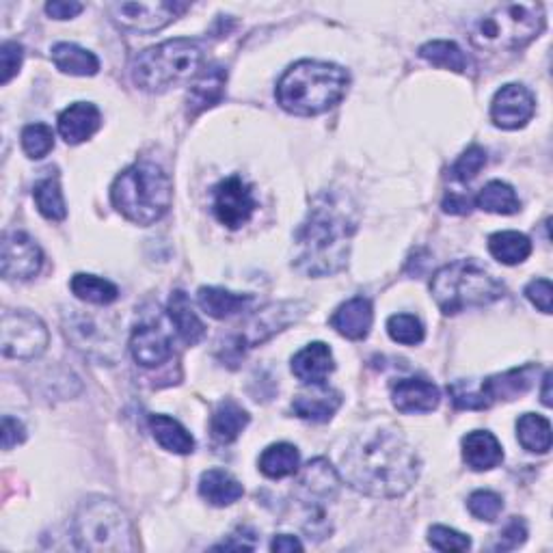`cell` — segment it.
Returning a JSON list of instances; mask_svg holds the SVG:
<instances>
[{"label": "cell", "mask_w": 553, "mask_h": 553, "mask_svg": "<svg viewBox=\"0 0 553 553\" xmlns=\"http://www.w3.org/2000/svg\"><path fill=\"white\" fill-rule=\"evenodd\" d=\"M357 234L353 199L337 191H322L294 236V268L307 277H327L346 268Z\"/></svg>", "instance_id": "1"}, {"label": "cell", "mask_w": 553, "mask_h": 553, "mask_svg": "<svg viewBox=\"0 0 553 553\" xmlns=\"http://www.w3.org/2000/svg\"><path fill=\"white\" fill-rule=\"evenodd\" d=\"M420 469V456L413 445L394 430L361 435L342 456V478L368 497L404 495L420 478Z\"/></svg>", "instance_id": "2"}, {"label": "cell", "mask_w": 553, "mask_h": 553, "mask_svg": "<svg viewBox=\"0 0 553 553\" xmlns=\"http://www.w3.org/2000/svg\"><path fill=\"white\" fill-rule=\"evenodd\" d=\"M350 85L344 67L325 61H299L290 65L277 83V102L283 111L299 117H316L340 104Z\"/></svg>", "instance_id": "3"}, {"label": "cell", "mask_w": 553, "mask_h": 553, "mask_svg": "<svg viewBox=\"0 0 553 553\" xmlns=\"http://www.w3.org/2000/svg\"><path fill=\"white\" fill-rule=\"evenodd\" d=\"M111 201L121 217L137 225H152L169 212L173 184L163 167L143 160L117 175Z\"/></svg>", "instance_id": "4"}, {"label": "cell", "mask_w": 553, "mask_h": 553, "mask_svg": "<svg viewBox=\"0 0 553 553\" xmlns=\"http://www.w3.org/2000/svg\"><path fill=\"white\" fill-rule=\"evenodd\" d=\"M430 292L445 316H456L499 301L506 288L476 260H456L433 275Z\"/></svg>", "instance_id": "5"}, {"label": "cell", "mask_w": 553, "mask_h": 553, "mask_svg": "<svg viewBox=\"0 0 553 553\" xmlns=\"http://www.w3.org/2000/svg\"><path fill=\"white\" fill-rule=\"evenodd\" d=\"M545 29L541 3L499 5L469 26V42L487 52H515L528 46Z\"/></svg>", "instance_id": "6"}, {"label": "cell", "mask_w": 553, "mask_h": 553, "mask_svg": "<svg viewBox=\"0 0 553 553\" xmlns=\"http://www.w3.org/2000/svg\"><path fill=\"white\" fill-rule=\"evenodd\" d=\"M201 63H204L201 44L195 39L178 37L139 52L132 59L130 76L132 83L143 91L160 93L197 76Z\"/></svg>", "instance_id": "7"}, {"label": "cell", "mask_w": 553, "mask_h": 553, "mask_svg": "<svg viewBox=\"0 0 553 553\" xmlns=\"http://www.w3.org/2000/svg\"><path fill=\"white\" fill-rule=\"evenodd\" d=\"M72 532L76 547L83 551H134L130 517L115 499L89 497L78 506Z\"/></svg>", "instance_id": "8"}, {"label": "cell", "mask_w": 553, "mask_h": 553, "mask_svg": "<svg viewBox=\"0 0 553 553\" xmlns=\"http://www.w3.org/2000/svg\"><path fill=\"white\" fill-rule=\"evenodd\" d=\"M340 493V476L331 467L327 458H314L309 461L299 474L294 487V497L299 499L305 508V532L314 541H322L331 534V523L327 517V504Z\"/></svg>", "instance_id": "9"}, {"label": "cell", "mask_w": 553, "mask_h": 553, "mask_svg": "<svg viewBox=\"0 0 553 553\" xmlns=\"http://www.w3.org/2000/svg\"><path fill=\"white\" fill-rule=\"evenodd\" d=\"M303 309V303H275L264 307L262 312H255L245 325L236 327L238 331L229 337L227 346H223V359L238 361L240 355H245V350L271 340L275 333L299 320L305 314Z\"/></svg>", "instance_id": "10"}, {"label": "cell", "mask_w": 553, "mask_h": 553, "mask_svg": "<svg viewBox=\"0 0 553 553\" xmlns=\"http://www.w3.org/2000/svg\"><path fill=\"white\" fill-rule=\"evenodd\" d=\"M50 342L48 329L42 318L18 309V312L3 314V329H0V346L9 359H37L46 353Z\"/></svg>", "instance_id": "11"}, {"label": "cell", "mask_w": 553, "mask_h": 553, "mask_svg": "<svg viewBox=\"0 0 553 553\" xmlns=\"http://www.w3.org/2000/svg\"><path fill=\"white\" fill-rule=\"evenodd\" d=\"M188 9L186 3H171V0H158V3H115L109 7L111 18L117 26L134 33H156L165 29L175 18Z\"/></svg>", "instance_id": "12"}, {"label": "cell", "mask_w": 553, "mask_h": 553, "mask_svg": "<svg viewBox=\"0 0 553 553\" xmlns=\"http://www.w3.org/2000/svg\"><path fill=\"white\" fill-rule=\"evenodd\" d=\"M258 201H255L253 188L240 178V175H232L214 188L212 210L214 217L219 219L221 225L229 229H240L247 225L253 217Z\"/></svg>", "instance_id": "13"}, {"label": "cell", "mask_w": 553, "mask_h": 553, "mask_svg": "<svg viewBox=\"0 0 553 553\" xmlns=\"http://www.w3.org/2000/svg\"><path fill=\"white\" fill-rule=\"evenodd\" d=\"M44 266V253L24 232H9L0 247V271L9 281H29Z\"/></svg>", "instance_id": "14"}, {"label": "cell", "mask_w": 553, "mask_h": 553, "mask_svg": "<svg viewBox=\"0 0 553 553\" xmlns=\"http://www.w3.org/2000/svg\"><path fill=\"white\" fill-rule=\"evenodd\" d=\"M536 100L534 93L517 83L504 85L495 93L491 102V119L502 130H519L534 117Z\"/></svg>", "instance_id": "15"}, {"label": "cell", "mask_w": 553, "mask_h": 553, "mask_svg": "<svg viewBox=\"0 0 553 553\" xmlns=\"http://www.w3.org/2000/svg\"><path fill=\"white\" fill-rule=\"evenodd\" d=\"M227 83V70L223 65H208L195 76V83L188 89L186 113L188 117H197L204 111L219 104Z\"/></svg>", "instance_id": "16"}, {"label": "cell", "mask_w": 553, "mask_h": 553, "mask_svg": "<svg viewBox=\"0 0 553 553\" xmlns=\"http://www.w3.org/2000/svg\"><path fill=\"white\" fill-rule=\"evenodd\" d=\"M391 402L400 413H430L439 407L441 394L435 383L426 379H402L391 387Z\"/></svg>", "instance_id": "17"}, {"label": "cell", "mask_w": 553, "mask_h": 553, "mask_svg": "<svg viewBox=\"0 0 553 553\" xmlns=\"http://www.w3.org/2000/svg\"><path fill=\"white\" fill-rule=\"evenodd\" d=\"M130 353L143 368H158L173 357V344L165 331L141 325L132 331Z\"/></svg>", "instance_id": "18"}, {"label": "cell", "mask_w": 553, "mask_h": 553, "mask_svg": "<svg viewBox=\"0 0 553 553\" xmlns=\"http://www.w3.org/2000/svg\"><path fill=\"white\" fill-rule=\"evenodd\" d=\"M335 370V359L325 342H312L292 357V374L303 385H325Z\"/></svg>", "instance_id": "19"}, {"label": "cell", "mask_w": 553, "mask_h": 553, "mask_svg": "<svg viewBox=\"0 0 553 553\" xmlns=\"http://www.w3.org/2000/svg\"><path fill=\"white\" fill-rule=\"evenodd\" d=\"M102 126V115L96 104L74 102L59 115V134L67 145L89 141Z\"/></svg>", "instance_id": "20"}, {"label": "cell", "mask_w": 553, "mask_h": 553, "mask_svg": "<svg viewBox=\"0 0 553 553\" xmlns=\"http://www.w3.org/2000/svg\"><path fill=\"white\" fill-rule=\"evenodd\" d=\"M329 322L337 333L346 337V340H366L374 322L372 303L370 299H363V296H355V299H350L337 307Z\"/></svg>", "instance_id": "21"}, {"label": "cell", "mask_w": 553, "mask_h": 553, "mask_svg": "<svg viewBox=\"0 0 553 553\" xmlns=\"http://www.w3.org/2000/svg\"><path fill=\"white\" fill-rule=\"evenodd\" d=\"M314 389L307 394H299L292 402V411L301 420L325 424L342 407V394L327 385H312Z\"/></svg>", "instance_id": "22"}, {"label": "cell", "mask_w": 553, "mask_h": 553, "mask_svg": "<svg viewBox=\"0 0 553 553\" xmlns=\"http://www.w3.org/2000/svg\"><path fill=\"white\" fill-rule=\"evenodd\" d=\"M463 461L474 471H491L504 461L502 443L489 430H474L463 437Z\"/></svg>", "instance_id": "23"}, {"label": "cell", "mask_w": 553, "mask_h": 553, "mask_svg": "<svg viewBox=\"0 0 553 553\" xmlns=\"http://www.w3.org/2000/svg\"><path fill=\"white\" fill-rule=\"evenodd\" d=\"M536 366L528 363V366L523 368H515L508 370L504 374H495L489 376V379H484L480 383L484 396L493 404L497 400H515L519 396H523L525 391H530V387L534 385L536 379Z\"/></svg>", "instance_id": "24"}, {"label": "cell", "mask_w": 553, "mask_h": 553, "mask_svg": "<svg viewBox=\"0 0 553 553\" xmlns=\"http://www.w3.org/2000/svg\"><path fill=\"white\" fill-rule=\"evenodd\" d=\"M242 493H245L242 484L223 469H208L199 478V495L217 508L236 504Z\"/></svg>", "instance_id": "25"}, {"label": "cell", "mask_w": 553, "mask_h": 553, "mask_svg": "<svg viewBox=\"0 0 553 553\" xmlns=\"http://www.w3.org/2000/svg\"><path fill=\"white\" fill-rule=\"evenodd\" d=\"M169 316L173 320L175 329H178V335L188 346H195L201 340H204L206 335V327L204 322L199 320V316L195 314V309L188 301L186 292L175 290L169 299Z\"/></svg>", "instance_id": "26"}, {"label": "cell", "mask_w": 553, "mask_h": 553, "mask_svg": "<svg viewBox=\"0 0 553 553\" xmlns=\"http://www.w3.org/2000/svg\"><path fill=\"white\" fill-rule=\"evenodd\" d=\"M197 301H199V307L204 309L210 318L225 320L229 316L242 312V309H247L253 303V296L236 294L223 288H199Z\"/></svg>", "instance_id": "27"}, {"label": "cell", "mask_w": 553, "mask_h": 553, "mask_svg": "<svg viewBox=\"0 0 553 553\" xmlns=\"http://www.w3.org/2000/svg\"><path fill=\"white\" fill-rule=\"evenodd\" d=\"M251 422L249 413L236 404L234 400H225L221 402L217 411L212 413L210 420V430L212 437L217 439L219 443H234L242 430H245Z\"/></svg>", "instance_id": "28"}, {"label": "cell", "mask_w": 553, "mask_h": 553, "mask_svg": "<svg viewBox=\"0 0 553 553\" xmlns=\"http://www.w3.org/2000/svg\"><path fill=\"white\" fill-rule=\"evenodd\" d=\"M150 430L160 448L173 454H191L195 450V439L188 430L169 415H150Z\"/></svg>", "instance_id": "29"}, {"label": "cell", "mask_w": 553, "mask_h": 553, "mask_svg": "<svg viewBox=\"0 0 553 553\" xmlns=\"http://www.w3.org/2000/svg\"><path fill=\"white\" fill-rule=\"evenodd\" d=\"M52 63L70 76H96L100 72L98 57L76 44H57L52 48Z\"/></svg>", "instance_id": "30"}, {"label": "cell", "mask_w": 553, "mask_h": 553, "mask_svg": "<svg viewBox=\"0 0 553 553\" xmlns=\"http://www.w3.org/2000/svg\"><path fill=\"white\" fill-rule=\"evenodd\" d=\"M301 465V454L292 443H273L260 456V471L271 480L294 476Z\"/></svg>", "instance_id": "31"}, {"label": "cell", "mask_w": 553, "mask_h": 553, "mask_svg": "<svg viewBox=\"0 0 553 553\" xmlns=\"http://www.w3.org/2000/svg\"><path fill=\"white\" fill-rule=\"evenodd\" d=\"M489 253L499 264L517 266L530 258L532 240L521 232H497L489 236Z\"/></svg>", "instance_id": "32"}, {"label": "cell", "mask_w": 553, "mask_h": 553, "mask_svg": "<svg viewBox=\"0 0 553 553\" xmlns=\"http://www.w3.org/2000/svg\"><path fill=\"white\" fill-rule=\"evenodd\" d=\"M476 206L484 212L504 214V217H510V214H517L521 210V201L515 193V188H512L510 184H506L502 180H493L478 193Z\"/></svg>", "instance_id": "33"}, {"label": "cell", "mask_w": 553, "mask_h": 553, "mask_svg": "<svg viewBox=\"0 0 553 553\" xmlns=\"http://www.w3.org/2000/svg\"><path fill=\"white\" fill-rule=\"evenodd\" d=\"M517 439L523 450L532 454H547L551 450V424L547 417L525 413L517 422Z\"/></svg>", "instance_id": "34"}, {"label": "cell", "mask_w": 553, "mask_h": 553, "mask_svg": "<svg viewBox=\"0 0 553 553\" xmlns=\"http://www.w3.org/2000/svg\"><path fill=\"white\" fill-rule=\"evenodd\" d=\"M70 288L76 294V299L91 305H111L119 299V288L115 283L96 275L78 273L72 277Z\"/></svg>", "instance_id": "35"}, {"label": "cell", "mask_w": 553, "mask_h": 553, "mask_svg": "<svg viewBox=\"0 0 553 553\" xmlns=\"http://www.w3.org/2000/svg\"><path fill=\"white\" fill-rule=\"evenodd\" d=\"M33 199H35L39 214H42L44 219L63 221L67 217L65 199H63L57 175H48V178L39 180L33 188Z\"/></svg>", "instance_id": "36"}, {"label": "cell", "mask_w": 553, "mask_h": 553, "mask_svg": "<svg viewBox=\"0 0 553 553\" xmlns=\"http://www.w3.org/2000/svg\"><path fill=\"white\" fill-rule=\"evenodd\" d=\"M420 57L430 65L445 67L456 74H465L469 70V59L465 52L454 42H445V39H435L420 48Z\"/></svg>", "instance_id": "37"}, {"label": "cell", "mask_w": 553, "mask_h": 553, "mask_svg": "<svg viewBox=\"0 0 553 553\" xmlns=\"http://www.w3.org/2000/svg\"><path fill=\"white\" fill-rule=\"evenodd\" d=\"M387 333L394 342L402 346H417L424 342V325L420 318L411 314H396L387 320Z\"/></svg>", "instance_id": "38"}, {"label": "cell", "mask_w": 553, "mask_h": 553, "mask_svg": "<svg viewBox=\"0 0 553 553\" xmlns=\"http://www.w3.org/2000/svg\"><path fill=\"white\" fill-rule=\"evenodd\" d=\"M20 139H22L24 154L33 160L46 158L52 152V147H55V132H52V128L46 124L24 126Z\"/></svg>", "instance_id": "39"}, {"label": "cell", "mask_w": 553, "mask_h": 553, "mask_svg": "<svg viewBox=\"0 0 553 553\" xmlns=\"http://www.w3.org/2000/svg\"><path fill=\"white\" fill-rule=\"evenodd\" d=\"M448 394L454 402V407L461 411H484L491 407V402L484 396L482 387L474 381H454L452 385H448Z\"/></svg>", "instance_id": "40"}, {"label": "cell", "mask_w": 553, "mask_h": 553, "mask_svg": "<svg viewBox=\"0 0 553 553\" xmlns=\"http://www.w3.org/2000/svg\"><path fill=\"white\" fill-rule=\"evenodd\" d=\"M487 150L480 145H471L467 147V150L458 156V160L452 167V178L458 180V182H471L476 178V175L484 169V165H487Z\"/></svg>", "instance_id": "41"}, {"label": "cell", "mask_w": 553, "mask_h": 553, "mask_svg": "<svg viewBox=\"0 0 553 553\" xmlns=\"http://www.w3.org/2000/svg\"><path fill=\"white\" fill-rule=\"evenodd\" d=\"M467 508L476 519L493 523V521H497L499 515H502L504 499H502V495H497L493 491H476L469 495Z\"/></svg>", "instance_id": "42"}, {"label": "cell", "mask_w": 553, "mask_h": 553, "mask_svg": "<svg viewBox=\"0 0 553 553\" xmlns=\"http://www.w3.org/2000/svg\"><path fill=\"white\" fill-rule=\"evenodd\" d=\"M428 543L437 551H467L471 547V538L452 528H445V525H433L428 530Z\"/></svg>", "instance_id": "43"}, {"label": "cell", "mask_w": 553, "mask_h": 553, "mask_svg": "<svg viewBox=\"0 0 553 553\" xmlns=\"http://www.w3.org/2000/svg\"><path fill=\"white\" fill-rule=\"evenodd\" d=\"M525 538H528V528H525L523 519L512 517L506 528L502 532H499V538H497V543L493 545V549L495 551L517 549V547H521L525 543Z\"/></svg>", "instance_id": "44"}, {"label": "cell", "mask_w": 553, "mask_h": 553, "mask_svg": "<svg viewBox=\"0 0 553 553\" xmlns=\"http://www.w3.org/2000/svg\"><path fill=\"white\" fill-rule=\"evenodd\" d=\"M24 59V48L18 42H5L0 48V65H3V78L0 83L9 85V80L20 72Z\"/></svg>", "instance_id": "45"}, {"label": "cell", "mask_w": 553, "mask_h": 553, "mask_svg": "<svg viewBox=\"0 0 553 553\" xmlns=\"http://www.w3.org/2000/svg\"><path fill=\"white\" fill-rule=\"evenodd\" d=\"M525 296H528V301L541 309L543 314H551V299H553V286L549 279H534L528 283V288H525Z\"/></svg>", "instance_id": "46"}, {"label": "cell", "mask_w": 553, "mask_h": 553, "mask_svg": "<svg viewBox=\"0 0 553 553\" xmlns=\"http://www.w3.org/2000/svg\"><path fill=\"white\" fill-rule=\"evenodd\" d=\"M26 439V430L22 426L20 420L11 415L3 417V450H13L18 443H22Z\"/></svg>", "instance_id": "47"}, {"label": "cell", "mask_w": 553, "mask_h": 553, "mask_svg": "<svg viewBox=\"0 0 553 553\" xmlns=\"http://www.w3.org/2000/svg\"><path fill=\"white\" fill-rule=\"evenodd\" d=\"M83 9L85 5L74 3V0H70V3H65V0H52V3L46 5V13L55 20H72L78 13H83Z\"/></svg>", "instance_id": "48"}, {"label": "cell", "mask_w": 553, "mask_h": 553, "mask_svg": "<svg viewBox=\"0 0 553 553\" xmlns=\"http://www.w3.org/2000/svg\"><path fill=\"white\" fill-rule=\"evenodd\" d=\"M443 212L448 214H469L471 210V201L465 195H456V193H448L441 204Z\"/></svg>", "instance_id": "49"}, {"label": "cell", "mask_w": 553, "mask_h": 553, "mask_svg": "<svg viewBox=\"0 0 553 553\" xmlns=\"http://www.w3.org/2000/svg\"><path fill=\"white\" fill-rule=\"evenodd\" d=\"M271 551L275 553H290V551H303V543L296 536L290 534H279L273 538Z\"/></svg>", "instance_id": "50"}, {"label": "cell", "mask_w": 553, "mask_h": 553, "mask_svg": "<svg viewBox=\"0 0 553 553\" xmlns=\"http://www.w3.org/2000/svg\"><path fill=\"white\" fill-rule=\"evenodd\" d=\"M549 385H551V372H545V376H543V404H545V407H551Z\"/></svg>", "instance_id": "51"}]
</instances>
